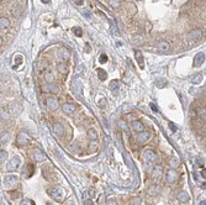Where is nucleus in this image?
I'll list each match as a JSON object with an SVG mask.
<instances>
[{
  "label": "nucleus",
  "mask_w": 206,
  "mask_h": 205,
  "mask_svg": "<svg viewBox=\"0 0 206 205\" xmlns=\"http://www.w3.org/2000/svg\"><path fill=\"white\" fill-rule=\"evenodd\" d=\"M142 159H143V163H145V167L149 168L156 161H157V154H156V152L153 150L148 148V150H146L145 152H143Z\"/></svg>",
  "instance_id": "obj_1"
},
{
  "label": "nucleus",
  "mask_w": 206,
  "mask_h": 205,
  "mask_svg": "<svg viewBox=\"0 0 206 205\" xmlns=\"http://www.w3.org/2000/svg\"><path fill=\"white\" fill-rule=\"evenodd\" d=\"M48 194L53 200H56V202H58V203H62V200L64 198V190H63V188H61V187L49 188Z\"/></svg>",
  "instance_id": "obj_2"
},
{
  "label": "nucleus",
  "mask_w": 206,
  "mask_h": 205,
  "mask_svg": "<svg viewBox=\"0 0 206 205\" xmlns=\"http://www.w3.org/2000/svg\"><path fill=\"white\" fill-rule=\"evenodd\" d=\"M30 141H31L30 136H28L26 132H22V131L21 132H19L18 137H16V142H18L19 146H26V145L30 143Z\"/></svg>",
  "instance_id": "obj_3"
},
{
  "label": "nucleus",
  "mask_w": 206,
  "mask_h": 205,
  "mask_svg": "<svg viewBox=\"0 0 206 205\" xmlns=\"http://www.w3.org/2000/svg\"><path fill=\"white\" fill-rule=\"evenodd\" d=\"M176 179H178V173L175 172L174 168H169V169L166 172V182L169 184H173L176 182Z\"/></svg>",
  "instance_id": "obj_4"
},
{
  "label": "nucleus",
  "mask_w": 206,
  "mask_h": 205,
  "mask_svg": "<svg viewBox=\"0 0 206 205\" xmlns=\"http://www.w3.org/2000/svg\"><path fill=\"white\" fill-rule=\"evenodd\" d=\"M20 167V158L19 157H12L9 162L6 163V171L7 172H14Z\"/></svg>",
  "instance_id": "obj_5"
},
{
  "label": "nucleus",
  "mask_w": 206,
  "mask_h": 205,
  "mask_svg": "<svg viewBox=\"0 0 206 205\" xmlns=\"http://www.w3.org/2000/svg\"><path fill=\"white\" fill-rule=\"evenodd\" d=\"M46 105H47V108L51 110V111H56V110L58 109V106H59L58 100H57L55 96H47Z\"/></svg>",
  "instance_id": "obj_6"
},
{
  "label": "nucleus",
  "mask_w": 206,
  "mask_h": 205,
  "mask_svg": "<svg viewBox=\"0 0 206 205\" xmlns=\"http://www.w3.org/2000/svg\"><path fill=\"white\" fill-rule=\"evenodd\" d=\"M188 37H189V40H191V41H199V40H201V37H203V30H200V28H195V30L189 32Z\"/></svg>",
  "instance_id": "obj_7"
},
{
  "label": "nucleus",
  "mask_w": 206,
  "mask_h": 205,
  "mask_svg": "<svg viewBox=\"0 0 206 205\" xmlns=\"http://www.w3.org/2000/svg\"><path fill=\"white\" fill-rule=\"evenodd\" d=\"M18 184V178L16 177H6L5 180H4V187L6 189H12V187H15Z\"/></svg>",
  "instance_id": "obj_8"
},
{
  "label": "nucleus",
  "mask_w": 206,
  "mask_h": 205,
  "mask_svg": "<svg viewBox=\"0 0 206 205\" xmlns=\"http://www.w3.org/2000/svg\"><path fill=\"white\" fill-rule=\"evenodd\" d=\"M162 174H163V167L160 165L154 166L153 169H152V172H151V175H152V178L153 179H159L160 177H162Z\"/></svg>",
  "instance_id": "obj_9"
},
{
  "label": "nucleus",
  "mask_w": 206,
  "mask_h": 205,
  "mask_svg": "<svg viewBox=\"0 0 206 205\" xmlns=\"http://www.w3.org/2000/svg\"><path fill=\"white\" fill-rule=\"evenodd\" d=\"M42 92L44 93H52V94H58L59 93V88L56 84H46L44 87H42Z\"/></svg>",
  "instance_id": "obj_10"
},
{
  "label": "nucleus",
  "mask_w": 206,
  "mask_h": 205,
  "mask_svg": "<svg viewBox=\"0 0 206 205\" xmlns=\"http://www.w3.org/2000/svg\"><path fill=\"white\" fill-rule=\"evenodd\" d=\"M149 138H151V132L149 131H142V132L138 134L137 141L139 143H147L148 141H149Z\"/></svg>",
  "instance_id": "obj_11"
},
{
  "label": "nucleus",
  "mask_w": 206,
  "mask_h": 205,
  "mask_svg": "<svg viewBox=\"0 0 206 205\" xmlns=\"http://www.w3.org/2000/svg\"><path fill=\"white\" fill-rule=\"evenodd\" d=\"M72 90H73L74 94H77V95H79L81 93V83H80L79 78H75V79L72 82Z\"/></svg>",
  "instance_id": "obj_12"
},
{
  "label": "nucleus",
  "mask_w": 206,
  "mask_h": 205,
  "mask_svg": "<svg viewBox=\"0 0 206 205\" xmlns=\"http://www.w3.org/2000/svg\"><path fill=\"white\" fill-rule=\"evenodd\" d=\"M34 159H35V162H38V163L44 162V161H46V154H44L41 150L36 148L34 151Z\"/></svg>",
  "instance_id": "obj_13"
},
{
  "label": "nucleus",
  "mask_w": 206,
  "mask_h": 205,
  "mask_svg": "<svg viewBox=\"0 0 206 205\" xmlns=\"http://www.w3.org/2000/svg\"><path fill=\"white\" fill-rule=\"evenodd\" d=\"M131 127H132V130L135 131V132H142V131H145V125H143V122L142 121H139V120H135L132 121V125H131Z\"/></svg>",
  "instance_id": "obj_14"
},
{
  "label": "nucleus",
  "mask_w": 206,
  "mask_h": 205,
  "mask_svg": "<svg viewBox=\"0 0 206 205\" xmlns=\"http://www.w3.org/2000/svg\"><path fill=\"white\" fill-rule=\"evenodd\" d=\"M62 110H63L64 114H72L77 110V106L72 104V102H64V104L62 105Z\"/></svg>",
  "instance_id": "obj_15"
},
{
  "label": "nucleus",
  "mask_w": 206,
  "mask_h": 205,
  "mask_svg": "<svg viewBox=\"0 0 206 205\" xmlns=\"http://www.w3.org/2000/svg\"><path fill=\"white\" fill-rule=\"evenodd\" d=\"M205 62V53L204 52H199L194 58V67H200L201 64Z\"/></svg>",
  "instance_id": "obj_16"
},
{
  "label": "nucleus",
  "mask_w": 206,
  "mask_h": 205,
  "mask_svg": "<svg viewBox=\"0 0 206 205\" xmlns=\"http://www.w3.org/2000/svg\"><path fill=\"white\" fill-rule=\"evenodd\" d=\"M58 57L61 58L62 62H67V61L69 59V57H71V55H69V51L67 50V48H61V50L58 51Z\"/></svg>",
  "instance_id": "obj_17"
},
{
  "label": "nucleus",
  "mask_w": 206,
  "mask_h": 205,
  "mask_svg": "<svg viewBox=\"0 0 206 205\" xmlns=\"http://www.w3.org/2000/svg\"><path fill=\"white\" fill-rule=\"evenodd\" d=\"M57 71H58V73H61V74H67L68 73V64L65 62L58 63L57 64Z\"/></svg>",
  "instance_id": "obj_18"
},
{
  "label": "nucleus",
  "mask_w": 206,
  "mask_h": 205,
  "mask_svg": "<svg viewBox=\"0 0 206 205\" xmlns=\"http://www.w3.org/2000/svg\"><path fill=\"white\" fill-rule=\"evenodd\" d=\"M158 47H159V50L163 51V52H169L170 51V43L167 42V41H159Z\"/></svg>",
  "instance_id": "obj_19"
},
{
  "label": "nucleus",
  "mask_w": 206,
  "mask_h": 205,
  "mask_svg": "<svg viewBox=\"0 0 206 205\" xmlns=\"http://www.w3.org/2000/svg\"><path fill=\"white\" fill-rule=\"evenodd\" d=\"M53 131H55L56 135H63V132H64L63 125H62L61 122H55V125H53Z\"/></svg>",
  "instance_id": "obj_20"
},
{
  "label": "nucleus",
  "mask_w": 206,
  "mask_h": 205,
  "mask_svg": "<svg viewBox=\"0 0 206 205\" xmlns=\"http://www.w3.org/2000/svg\"><path fill=\"white\" fill-rule=\"evenodd\" d=\"M86 135H88V138L90 141H96L98 140V132H96L95 129H89Z\"/></svg>",
  "instance_id": "obj_21"
},
{
  "label": "nucleus",
  "mask_w": 206,
  "mask_h": 205,
  "mask_svg": "<svg viewBox=\"0 0 206 205\" xmlns=\"http://www.w3.org/2000/svg\"><path fill=\"white\" fill-rule=\"evenodd\" d=\"M159 192H160L159 185H157V184H153V185H151V187H149V189H148V194L152 195V196H156Z\"/></svg>",
  "instance_id": "obj_22"
},
{
  "label": "nucleus",
  "mask_w": 206,
  "mask_h": 205,
  "mask_svg": "<svg viewBox=\"0 0 206 205\" xmlns=\"http://www.w3.org/2000/svg\"><path fill=\"white\" fill-rule=\"evenodd\" d=\"M44 80H46L47 84L53 83V80H55V76H53L52 71H47L46 73H44Z\"/></svg>",
  "instance_id": "obj_23"
},
{
  "label": "nucleus",
  "mask_w": 206,
  "mask_h": 205,
  "mask_svg": "<svg viewBox=\"0 0 206 205\" xmlns=\"http://www.w3.org/2000/svg\"><path fill=\"white\" fill-rule=\"evenodd\" d=\"M178 200L179 202H182V203H186L189 200V194L186 192H180L178 194Z\"/></svg>",
  "instance_id": "obj_24"
},
{
  "label": "nucleus",
  "mask_w": 206,
  "mask_h": 205,
  "mask_svg": "<svg viewBox=\"0 0 206 205\" xmlns=\"http://www.w3.org/2000/svg\"><path fill=\"white\" fill-rule=\"evenodd\" d=\"M10 26V20L7 18H1L0 19V27H1V30H5Z\"/></svg>",
  "instance_id": "obj_25"
},
{
  "label": "nucleus",
  "mask_w": 206,
  "mask_h": 205,
  "mask_svg": "<svg viewBox=\"0 0 206 205\" xmlns=\"http://www.w3.org/2000/svg\"><path fill=\"white\" fill-rule=\"evenodd\" d=\"M201 80H203V74H200V73H197V74H195L194 77L191 78V83L193 84H199Z\"/></svg>",
  "instance_id": "obj_26"
},
{
  "label": "nucleus",
  "mask_w": 206,
  "mask_h": 205,
  "mask_svg": "<svg viewBox=\"0 0 206 205\" xmlns=\"http://www.w3.org/2000/svg\"><path fill=\"white\" fill-rule=\"evenodd\" d=\"M135 57H136V59H137L138 64H139V65H142V63H143V57H142V53L139 52V51L136 50V51H135Z\"/></svg>",
  "instance_id": "obj_27"
},
{
  "label": "nucleus",
  "mask_w": 206,
  "mask_h": 205,
  "mask_svg": "<svg viewBox=\"0 0 206 205\" xmlns=\"http://www.w3.org/2000/svg\"><path fill=\"white\" fill-rule=\"evenodd\" d=\"M98 77L100 80H105L106 78H108V74H106V72L104 69H98Z\"/></svg>",
  "instance_id": "obj_28"
},
{
  "label": "nucleus",
  "mask_w": 206,
  "mask_h": 205,
  "mask_svg": "<svg viewBox=\"0 0 206 205\" xmlns=\"http://www.w3.org/2000/svg\"><path fill=\"white\" fill-rule=\"evenodd\" d=\"M72 31H73V34H74V35L78 36V37H80V36L83 35V31H81V28H80V27H78V26H74V27L72 28Z\"/></svg>",
  "instance_id": "obj_29"
},
{
  "label": "nucleus",
  "mask_w": 206,
  "mask_h": 205,
  "mask_svg": "<svg viewBox=\"0 0 206 205\" xmlns=\"http://www.w3.org/2000/svg\"><path fill=\"white\" fill-rule=\"evenodd\" d=\"M169 166L172 168H176L179 166V161H178V158H170L169 159Z\"/></svg>",
  "instance_id": "obj_30"
},
{
  "label": "nucleus",
  "mask_w": 206,
  "mask_h": 205,
  "mask_svg": "<svg viewBox=\"0 0 206 205\" xmlns=\"http://www.w3.org/2000/svg\"><path fill=\"white\" fill-rule=\"evenodd\" d=\"M109 88H110L111 90H114V92H116L117 88H118V82H117V80H112V82H111V83L109 84Z\"/></svg>",
  "instance_id": "obj_31"
},
{
  "label": "nucleus",
  "mask_w": 206,
  "mask_h": 205,
  "mask_svg": "<svg viewBox=\"0 0 206 205\" xmlns=\"http://www.w3.org/2000/svg\"><path fill=\"white\" fill-rule=\"evenodd\" d=\"M197 115H199V117H201V119H206V109L205 108L200 109L199 111H197Z\"/></svg>",
  "instance_id": "obj_32"
},
{
  "label": "nucleus",
  "mask_w": 206,
  "mask_h": 205,
  "mask_svg": "<svg viewBox=\"0 0 206 205\" xmlns=\"http://www.w3.org/2000/svg\"><path fill=\"white\" fill-rule=\"evenodd\" d=\"M111 34H112L114 36H117V35H118V30L116 28V25H115V24H112V25H111Z\"/></svg>",
  "instance_id": "obj_33"
},
{
  "label": "nucleus",
  "mask_w": 206,
  "mask_h": 205,
  "mask_svg": "<svg viewBox=\"0 0 206 205\" xmlns=\"http://www.w3.org/2000/svg\"><path fill=\"white\" fill-rule=\"evenodd\" d=\"M20 205H35V203L32 202V200H30V199H24Z\"/></svg>",
  "instance_id": "obj_34"
},
{
  "label": "nucleus",
  "mask_w": 206,
  "mask_h": 205,
  "mask_svg": "<svg viewBox=\"0 0 206 205\" xmlns=\"http://www.w3.org/2000/svg\"><path fill=\"white\" fill-rule=\"evenodd\" d=\"M156 85H157L158 88H163L164 85H166V80H163V79L160 80V79H158L157 82H156Z\"/></svg>",
  "instance_id": "obj_35"
},
{
  "label": "nucleus",
  "mask_w": 206,
  "mask_h": 205,
  "mask_svg": "<svg viewBox=\"0 0 206 205\" xmlns=\"http://www.w3.org/2000/svg\"><path fill=\"white\" fill-rule=\"evenodd\" d=\"M110 4H111V6L112 7H118L120 1H118V0H110Z\"/></svg>",
  "instance_id": "obj_36"
},
{
  "label": "nucleus",
  "mask_w": 206,
  "mask_h": 205,
  "mask_svg": "<svg viewBox=\"0 0 206 205\" xmlns=\"http://www.w3.org/2000/svg\"><path fill=\"white\" fill-rule=\"evenodd\" d=\"M6 157H7V152H6V151H4V150H1V154H0V158H1V162H3V161H5Z\"/></svg>",
  "instance_id": "obj_37"
},
{
  "label": "nucleus",
  "mask_w": 206,
  "mask_h": 205,
  "mask_svg": "<svg viewBox=\"0 0 206 205\" xmlns=\"http://www.w3.org/2000/svg\"><path fill=\"white\" fill-rule=\"evenodd\" d=\"M99 61H100V63H106L108 62V57H106V55H101Z\"/></svg>",
  "instance_id": "obj_38"
},
{
  "label": "nucleus",
  "mask_w": 206,
  "mask_h": 205,
  "mask_svg": "<svg viewBox=\"0 0 206 205\" xmlns=\"http://www.w3.org/2000/svg\"><path fill=\"white\" fill-rule=\"evenodd\" d=\"M105 205H117V203L115 202L114 199H108L106 200V204Z\"/></svg>",
  "instance_id": "obj_39"
},
{
  "label": "nucleus",
  "mask_w": 206,
  "mask_h": 205,
  "mask_svg": "<svg viewBox=\"0 0 206 205\" xmlns=\"http://www.w3.org/2000/svg\"><path fill=\"white\" fill-rule=\"evenodd\" d=\"M99 106H105V99H100V100H99Z\"/></svg>",
  "instance_id": "obj_40"
},
{
  "label": "nucleus",
  "mask_w": 206,
  "mask_h": 205,
  "mask_svg": "<svg viewBox=\"0 0 206 205\" xmlns=\"http://www.w3.org/2000/svg\"><path fill=\"white\" fill-rule=\"evenodd\" d=\"M169 127L172 129L173 132H175V130H176V129H175V126H174V125H173V124H169Z\"/></svg>",
  "instance_id": "obj_41"
},
{
  "label": "nucleus",
  "mask_w": 206,
  "mask_h": 205,
  "mask_svg": "<svg viewBox=\"0 0 206 205\" xmlns=\"http://www.w3.org/2000/svg\"><path fill=\"white\" fill-rule=\"evenodd\" d=\"M85 205H94V203H93V200H86V203H85Z\"/></svg>",
  "instance_id": "obj_42"
},
{
  "label": "nucleus",
  "mask_w": 206,
  "mask_h": 205,
  "mask_svg": "<svg viewBox=\"0 0 206 205\" xmlns=\"http://www.w3.org/2000/svg\"><path fill=\"white\" fill-rule=\"evenodd\" d=\"M196 161H197V165H201V166L204 165V162H203V159H201V158H197Z\"/></svg>",
  "instance_id": "obj_43"
},
{
  "label": "nucleus",
  "mask_w": 206,
  "mask_h": 205,
  "mask_svg": "<svg viewBox=\"0 0 206 205\" xmlns=\"http://www.w3.org/2000/svg\"><path fill=\"white\" fill-rule=\"evenodd\" d=\"M74 1H75L77 5H81L83 4V0H74Z\"/></svg>",
  "instance_id": "obj_44"
},
{
  "label": "nucleus",
  "mask_w": 206,
  "mask_h": 205,
  "mask_svg": "<svg viewBox=\"0 0 206 205\" xmlns=\"http://www.w3.org/2000/svg\"><path fill=\"white\" fill-rule=\"evenodd\" d=\"M201 175H203L204 178H206V169H203V171H201Z\"/></svg>",
  "instance_id": "obj_45"
},
{
  "label": "nucleus",
  "mask_w": 206,
  "mask_h": 205,
  "mask_svg": "<svg viewBox=\"0 0 206 205\" xmlns=\"http://www.w3.org/2000/svg\"><path fill=\"white\" fill-rule=\"evenodd\" d=\"M151 108H152V109H153V110H154V111H157V108H156V106H154V104H152V102H151Z\"/></svg>",
  "instance_id": "obj_46"
},
{
  "label": "nucleus",
  "mask_w": 206,
  "mask_h": 205,
  "mask_svg": "<svg viewBox=\"0 0 206 205\" xmlns=\"http://www.w3.org/2000/svg\"><path fill=\"white\" fill-rule=\"evenodd\" d=\"M116 43H117V46H118V47H120V46H122V42H121V41H117Z\"/></svg>",
  "instance_id": "obj_47"
},
{
  "label": "nucleus",
  "mask_w": 206,
  "mask_h": 205,
  "mask_svg": "<svg viewBox=\"0 0 206 205\" xmlns=\"http://www.w3.org/2000/svg\"><path fill=\"white\" fill-rule=\"evenodd\" d=\"M84 16H86V18H89V13H88V11H84Z\"/></svg>",
  "instance_id": "obj_48"
},
{
  "label": "nucleus",
  "mask_w": 206,
  "mask_h": 205,
  "mask_svg": "<svg viewBox=\"0 0 206 205\" xmlns=\"http://www.w3.org/2000/svg\"><path fill=\"white\" fill-rule=\"evenodd\" d=\"M42 3H44V4H48V3H49V0H42Z\"/></svg>",
  "instance_id": "obj_49"
}]
</instances>
